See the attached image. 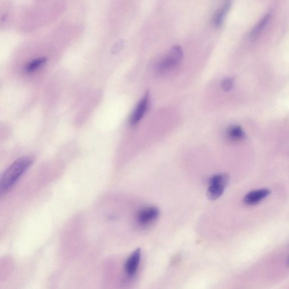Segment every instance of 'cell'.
Segmentation results:
<instances>
[{"mask_svg":"<svg viewBox=\"0 0 289 289\" xmlns=\"http://www.w3.org/2000/svg\"><path fill=\"white\" fill-rule=\"evenodd\" d=\"M33 161L32 157H22L6 169L0 180V193L1 194L7 192L17 182L31 166Z\"/></svg>","mask_w":289,"mask_h":289,"instance_id":"1","label":"cell"},{"mask_svg":"<svg viewBox=\"0 0 289 289\" xmlns=\"http://www.w3.org/2000/svg\"><path fill=\"white\" fill-rule=\"evenodd\" d=\"M141 249L134 250L131 254L125 264V271L129 277H133L136 273L141 259Z\"/></svg>","mask_w":289,"mask_h":289,"instance_id":"6","label":"cell"},{"mask_svg":"<svg viewBox=\"0 0 289 289\" xmlns=\"http://www.w3.org/2000/svg\"><path fill=\"white\" fill-rule=\"evenodd\" d=\"M271 18V13H269L262 19L259 23L255 26L252 31L250 32V38L253 40H256L258 37L261 35V33L264 29L266 25L268 24L270 19Z\"/></svg>","mask_w":289,"mask_h":289,"instance_id":"9","label":"cell"},{"mask_svg":"<svg viewBox=\"0 0 289 289\" xmlns=\"http://www.w3.org/2000/svg\"><path fill=\"white\" fill-rule=\"evenodd\" d=\"M234 79L233 78H229L226 79H224L221 82V87H222L224 91H230L234 88Z\"/></svg>","mask_w":289,"mask_h":289,"instance_id":"12","label":"cell"},{"mask_svg":"<svg viewBox=\"0 0 289 289\" xmlns=\"http://www.w3.org/2000/svg\"><path fill=\"white\" fill-rule=\"evenodd\" d=\"M47 62V58H37L29 63L26 67V71L28 73H32L38 70Z\"/></svg>","mask_w":289,"mask_h":289,"instance_id":"11","label":"cell"},{"mask_svg":"<svg viewBox=\"0 0 289 289\" xmlns=\"http://www.w3.org/2000/svg\"><path fill=\"white\" fill-rule=\"evenodd\" d=\"M149 93L146 92L143 97L139 101L136 108H134L130 118V124L131 125H136L141 120L145 114L149 105Z\"/></svg>","mask_w":289,"mask_h":289,"instance_id":"4","label":"cell"},{"mask_svg":"<svg viewBox=\"0 0 289 289\" xmlns=\"http://www.w3.org/2000/svg\"><path fill=\"white\" fill-rule=\"evenodd\" d=\"M122 46H123V44L122 42L119 43L118 44L117 46H116L115 47L114 51L116 52H117L119 51L120 50H121L122 48Z\"/></svg>","mask_w":289,"mask_h":289,"instance_id":"13","label":"cell"},{"mask_svg":"<svg viewBox=\"0 0 289 289\" xmlns=\"http://www.w3.org/2000/svg\"><path fill=\"white\" fill-rule=\"evenodd\" d=\"M229 182L228 175L226 174H217L210 179L208 190V196L211 200H216L224 193Z\"/></svg>","mask_w":289,"mask_h":289,"instance_id":"3","label":"cell"},{"mask_svg":"<svg viewBox=\"0 0 289 289\" xmlns=\"http://www.w3.org/2000/svg\"><path fill=\"white\" fill-rule=\"evenodd\" d=\"M231 7V2L227 1L224 5L216 11L212 18V24L215 27H219L223 24L227 13Z\"/></svg>","mask_w":289,"mask_h":289,"instance_id":"8","label":"cell"},{"mask_svg":"<svg viewBox=\"0 0 289 289\" xmlns=\"http://www.w3.org/2000/svg\"><path fill=\"white\" fill-rule=\"evenodd\" d=\"M227 136L233 141H240L245 138V133L239 126H231L227 131Z\"/></svg>","mask_w":289,"mask_h":289,"instance_id":"10","label":"cell"},{"mask_svg":"<svg viewBox=\"0 0 289 289\" xmlns=\"http://www.w3.org/2000/svg\"><path fill=\"white\" fill-rule=\"evenodd\" d=\"M159 215V210L156 208L149 207L141 210L138 213L137 221L141 226H146L156 220Z\"/></svg>","mask_w":289,"mask_h":289,"instance_id":"5","label":"cell"},{"mask_svg":"<svg viewBox=\"0 0 289 289\" xmlns=\"http://www.w3.org/2000/svg\"><path fill=\"white\" fill-rule=\"evenodd\" d=\"M183 57V51L181 47H172L168 53L160 58L157 64V70L160 74H164L174 70L178 66Z\"/></svg>","mask_w":289,"mask_h":289,"instance_id":"2","label":"cell"},{"mask_svg":"<svg viewBox=\"0 0 289 289\" xmlns=\"http://www.w3.org/2000/svg\"><path fill=\"white\" fill-rule=\"evenodd\" d=\"M271 193V190L264 188L250 191L244 197V202L246 205L253 206L259 204Z\"/></svg>","mask_w":289,"mask_h":289,"instance_id":"7","label":"cell"},{"mask_svg":"<svg viewBox=\"0 0 289 289\" xmlns=\"http://www.w3.org/2000/svg\"></svg>","mask_w":289,"mask_h":289,"instance_id":"14","label":"cell"}]
</instances>
